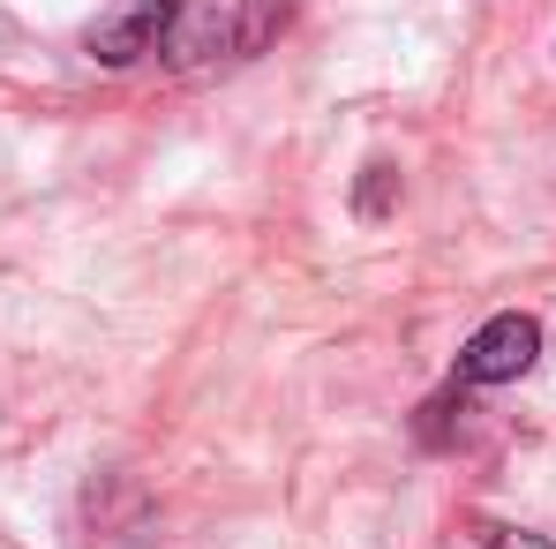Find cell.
<instances>
[{
    "label": "cell",
    "instance_id": "obj_1",
    "mask_svg": "<svg viewBox=\"0 0 556 549\" xmlns=\"http://www.w3.org/2000/svg\"><path fill=\"white\" fill-rule=\"evenodd\" d=\"M534 362H542V324L519 316V309H504V316H489L459 347V376L452 384L459 391H473V384H519Z\"/></svg>",
    "mask_w": 556,
    "mask_h": 549
},
{
    "label": "cell",
    "instance_id": "obj_2",
    "mask_svg": "<svg viewBox=\"0 0 556 549\" xmlns=\"http://www.w3.org/2000/svg\"><path fill=\"white\" fill-rule=\"evenodd\" d=\"M166 15H174V0H113L91 30H84V53H91L98 68H136V61L159 53Z\"/></svg>",
    "mask_w": 556,
    "mask_h": 549
},
{
    "label": "cell",
    "instance_id": "obj_3",
    "mask_svg": "<svg viewBox=\"0 0 556 549\" xmlns=\"http://www.w3.org/2000/svg\"><path fill=\"white\" fill-rule=\"evenodd\" d=\"M218 53H233V0H174L159 61L188 76V68H211Z\"/></svg>",
    "mask_w": 556,
    "mask_h": 549
},
{
    "label": "cell",
    "instance_id": "obj_4",
    "mask_svg": "<svg viewBox=\"0 0 556 549\" xmlns=\"http://www.w3.org/2000/svg\"><path fill=\"white\" fill-rule=\"evenodd\" d=\"M143 520H151L143 482H128V474H98L91 489H84V527H98V535H136Z\"/></svg>",
    "mask_w": 556,
    "mask_h": 549
},
{
    "label": "cell",
    "instance_id": "obj_5",
    "mask_svg": "<svg viewBox=\"0 0 556 549\" xmlns=\"http://www.w3.org/2000/svg\"><path fill=\"white\" fill-rule=\"evenodd\" d=\"M286 30V0H233V53H264Z\"/></svg>",
    "mask_w": 556,
    "mask_h": 549
},
{
    "label": "cell",
    "instance_id": "obj_6",
    "mask_svg": "<svg viewBox=\"0 0 556 549\" xmlns=\"http://www.w3.org/2000/svg\"><path fill=\"white\" fill-rule=\"evenodd\" d=\"M466 414H473V407H466V391L452 384L444 399H429V407H421V422H414V429H421V445H429V452H444L452 437H466Z\"/></svg>",
    "mask_w": 556,
    "mask_h": 549
},
{
    "label": "cell",
    "instance_id": "obj_7",
    "mask_svg": "<svg viewBox=\"0 0 556 549\" xmlns=\"http://www.w3.org/2000/svg\"><path fill=\"white\" fill-rule=\"evenodd\" d=\"M391 203H399V174H391L383 159H376V166H362V188H354V211H362V219H383Z\"/></svg>",
    "mask_w": 556,
    "mask_h": 549
},
{
    "label": "cell",
    "instance_id": "obj_8",
    "mask_svg": "<svg viewBox=\"0 0 556 549\" xmlns=\"http://www.w3.org/2000/svg\"><path fill=\"white\" fill-rule=\"evenodd\" d=\"M473 535H481V549H556L549 535H527V527H496V520H481Z\"/></svg>",
    "mask_w": 556,
    "mask_h": 549
}]
</instances>
